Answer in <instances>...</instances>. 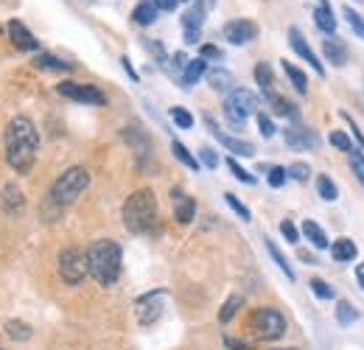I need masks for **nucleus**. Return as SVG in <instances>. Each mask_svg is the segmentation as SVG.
Listing matches in <instances>:
<instances>
[{
    "mask_svg": "<svg viewBox=\"0 0 364 350\" xmlns=\"http://www.w3.org/2000/svg\"><path fill=\"white\" fill-rule=\"evenodd\" d=\"M3 152H6V163L17 171V174H31L37 154H40V132L37 127L17 115L9 121L6 134H3Z\"/></svg>",
    "mask_w": 364,
    "mask_h": 350,
    "instance_id": "obj_1",
    "label": "nucleus"
},
{
    "mask_svg": "<svg viewBox=\"0 0 364 350\" xmlns=\"http://www.w3.org/2000/svg\"><path fill=\"white\" fill-rule=\"evenodd\" d=\"M87 269L95 277L98 286L109 289L118 283L121 277V261H124V253H121V244L118 241H109V238H98L87 247Z\"/></svg>",
    "mask_w": 364,
    "mask_h": 350,
    "instance_id": "obj_2",
    "label": "nucleus"
},
{
    "mask_svg": "<svg viewBox=\"0 0 364 350\" xmlns=\"http://www.w3.org/2000/svg\"><path fill=\"white\" fill-rule=\"evenodd\" d=\"M124 224L129 233H149L157 221V199H154V191L151 188H140L135 191L127 202H124Z\"/></svg>",
    "mask_w": 364,
    "mask_h": 350,
    "instance_id": "obj_3",
    "label": "nucleus"
},
{
    "mask_svg": "<svg viewBox=\"0 0 364 350\" xmlns=\"http://www.w3.org/2000/svg\"><path fill=\"white\" fill-rule=\"evenodd\" d=\"M87 185H90L87 169H85V166H70L68 171H62V176L53 182L48 199L56 202L59 208H68V205H73V202L87 191Z\"/></svg>",
    "mask_w": 364,
    "mask_h": 350,
    "instance_id": "obj_4",
    "label": "nucleus"
},
{
    "mask_svg": "<svg viewBox=\"0 0 364 350\" xmlns=\"http://www.w3.org/2000/svg\"><path fill=\"white\" fill-rule=\"evenodd\" d=\"M258 107H261V98L252 90L235 88L228 95V101H225V118L235 129H241L250 115H258Z\"/></svg>",
    "mask_w": 364,
    "mask_h": 350,
    "instance_id": "obj_5",
    "label": "nucleus"
},
{
    "mask_svg": "<svg viewBox=\"0 0 364 350\" xmlns=\"http://www.w3.org/2000/svg\"><path fill=\"white\" fill-rule=\"evenodd\" d=\"M250 331L261 342H274V339H280L286 334V317L280 311H274V308H258L250 317Z\"/></svg>",
    "mask_w": 364,
    "mask_h": 350,
    "instance_id": "obj_6",
    "label": "nucleus"
},
{
    "mask_svg": "<svg viewBox=\"0 0 364 350\" xmlns=\"http://www.w3.org/2000/svg\"><path fill=\"white\" fill-rule=\"evenodd\" d=\"M56 266H59V277H62L68 286H79V283L90 275V269H87V255H85L79 247L62 250Z\"/></svg>",
    "mask_w": 364,
    "mask_h": 350,
    "instance_id": "obj_7",
    "label": "nucleus"
},
{
    "mask_svg": "<svg viewBox=\"0 0 364 350\" xmlns=\"http://www.w3.org/2000/svg\"><path fill=\"white\" fill-rule=\"evenodd\" d=\"M166 292H149V295H143L140 300L135 303V314L137 319H140V325H154L160 317H163V311H166Z\"/></svg>",
    "mask_w": 364,
    "mask_h": 350,
    "instance_id": "obj_8",
    "label": "nucleus"
},
{
    "mask_svg": "<svg viewBox=\"0 0 364 350\" xmlns=\"http://www.w3.org/2000/svg\"><path fill=\"white\" fill-rule=\"evenodd\" d=\"M59 95L70 98V101H79V104H90V107H104L107 104V95L92 85H79V82H62L56 88Z\"/></svg>",
    "mask_w": 364,
    "mask_h": 350,
    "instance_id": "obj_9",
    "label": "nucleus"
},
{
    "mask_svg": "<svg viewBox=\"0 0 364 350\" xmlns=\"http://www.w3.org/2000/svg\"><path fill=\"white\" fill-rule=\"evenodd\" d=\"M283 140H286V146H289V149H294V152H309V149H317L319 146L317 132L309 129V127H300V124L286 127Z\"/></svg>",
    "mask_w": 364,
    "mask_h": 350,
    "instance_id": "obj_10",
    "label": "nucleus"
},
{
    "mask_svg": "<svg viewBox=\"0 0 364 350\" xmlns=\"http://www.w3.org/2000/svg\"><path fill=\"white\" fill-rule=\"evenodd\" d=\"M205 124H208V129H210V134L225 146V149H230V154H241V157H252L255 154V149H252V143H247V140H238V137H230L228 132H222L219 127H216V121L210 118V115H205Z\"/></svg>",
    "mask_w": 364,
    "mask_h": 350,
    "instance_id": "obj_11",
    "label": "nucleus"
},
{
    "mask_svg": "<svg viewBox=\"0 0 364 350\" xmlns=\"http://www.w3.org/2000/svg\"><path fill=\"white\" fill-rule=\"evenodd\" d=\"M222 34L230 45H247L258 37V26L252 20H230L222 28Z\"/></svg>",
    "mask_w": 364,
    "mask_h": 350,
    "instance_id": "obj_12",
    "label": "nucleus"
},
{
    "mask_svg": "<svg viewBox=\"0 0 364 350\" xmlns=\"http://www.w3.org/2000/svg\"><path fill=\"white\" fill-rule=\"evenodd\" d=\"M6 31H9V40H11V45H14L17 51H23V53H37V51H40L37 37H34L20 20H9Z\"/></svg>",
    "mask_w": 364,
    "mask_h": 350,
    "instance_id": "obj_13",
    "label": "nucleus"
},
{
    "mask_svg": "<svg viewBox=\"0 0 364 350\" xmlns=\"http://www.w3.org/2000/svg\"><path fill=\"white\" fill-rule=\"evenodd\" d=\"M289 45H291V51H294V53H297L300 59H306V62H309V65H311V68L317 70L319 76L325 73V68H322V62H319V59H317V53L311 51V45L306 43V37L300 34V28H289Z\"/></svg>",
    "mask_w": 364,
    "mask_h": 350,
    "instance_id": "obj_14",
    "label": "nucleus"
},
{
    "mask_svg": "<svg viewBox=\"0 0 364 350\" xmlns=\"http://www.w3.org/2000/svg\"><path fill=\"white\" fill-rule=\"evenodd\" d=\"M322 53H325V59H328L333 68H345V65H348V45L342 43L336 34L322 40Z\"/></svg>",
    "mask_w": 364,
    "mask_h": 350,
    "instance_id": "obj_15",
    "label": "nucleus"
},
{
    "mask_svg": "<svg viewBox=\"0 0 364 350\" xmlns=\"http://www.w3.org/2000/svg\"><path fill=\"white\" fill-rule=\"evenodd\" d=\"M171 202H174V216H177L180 224H191L196 219V202L191 196H185L180 188L171 191Z\"/></svg>",
    "mask_w": 364,
    "mask_h": 350,
    "instance_id": "obj_16",
    "label": "nucleus"
},
{
    "mask_svg": "<svg viewBox=\"0 0 364 350\" xmlns=\"http://www.w3.org/2000/svg\"><path fill=\"white\" fill-rule=\"evenodd\" d=\"M314 23H317V28L322 31V34H328V37L336 34V17H333L328 0H319V6L314 9Z\"/></svg>",
    "mask_w": 364,
    "mask_h": 350,
    "instance_id": "obj_17",
    "label": "nucleus"
},
{
    "mask_svg": "<svg viewBox=\"0 0 364 350\" xmlns=\"http://www.w3.org/2000/svg\"><path fill=\"white\" fill-rule=\"evenodd\" d=\"M356 255H359V247H356L350 238H336V241L331 244V258L336 263L356 261Z\"/></svg>",
    "mask_w": 364,
    "mask_h": 350,
    "instance_id": "obj_18",
    "label": "nucleus"
},
{
    "mask_svg": "<svg viewBox=\"0 0 364 350\" xmlns=\"http://www.w3.org/2000/svg\"><path fill=\"white\" fill-rule=\"evenodd\" d=\"M0 205H3V211L9 216H17L23 211V193H20V188L17 185H6L3 193H0Z\"/></svg>",
    "mask_w": 364,
    "mask_h": 350,
    "instance_id": "obj_19",
    "label": "nucleus"
},
{
    "mask_svg": "<svg viewBox=\"0 0 364 350\" xmlns=\"http://www.w3.org/2000/svg\"><path fill=\"white\" fill-rule=\"evenodd\" d=\"M208 85L216 92H232L235 90V76L225 68H216V70H208Z\"/></svg>",
    "mask_w": 364,
    "mask_h": 350,
    "instance_id": "obj_20",
    "label": "nucleus"
},
{
    "mask_svg": "<svg viewBox=\"0 0 364 350\" xmlns=\"http://www.w3.org/2000/svg\"><path fill=\"white\" fill-rule=\"evenodd\" d=\"M264 98L269 101V107H272V112H274V115H283V118H291V121H297V118H300V112H297V107H294L291 101H286L283 95H277L274 90H272V92H267Z\"/></svg>",
    "mask_w": 364,
    "mask_h": 350,
    "instance_id": "obj_21",
    "label": "nucleus"
},
{
    "mask_svg": "<svg viewBox=\"0 0 364 350\" xmlns=\"http://www.w3.org/2000/svg\"><path fill=\"white\" fill-rule=\"evenodd\" d=\"M205 73H208V62H205L202 56H199V59H191V62L185 65V70H182V85H185V88H193Z\"/></svg>",
    "mask_w": 364,
    "mask_h": 350,
    "instance_id": "obj_22",
    "label": "nucleus"
},
{
    "mask_svg": "<svg viewBox=\"0 0 364 350\" xmlns=\"http://www.w3.org/2000/svg\"><path fill=\"white\" fill-rule=\"evenodd\" d=\"M157 14H160V9L151 0H140L135 6V11H132V20H135L137 26H151L157 20Z\"/></svg>",
    "mask_w": 364,
    "mask_h": 350,
    "instance_id": "obj_23",
    "label": "nucleus"
},
{
    "mask_svg": "<svg viewBox=\"0 0 364 350\" xmlns=\"http://www.w3.org/2000/svg\"><path fill=\"white\" fill-rule=\"evenodd\" d=\"M34 65L43 68V70H59V73H70V70H73L70 62H65V59H59V56H53V53H37V56H34Z\"/></svg>",
    "mask_w": 364,
    "mask_h": 350,
    "instance_id": "obj_24",
    "label": "nucleus"
},
{
    "mask_svg": "<svg viewBox=\"0 0 364 350\" xmlns=\"http://www.w3.org/2000/svg\"><path fill=\"white\" fill-rule=\"evenodd\" d=\"M283 73L289 76L291 88L297 90L300 95H306V92H309V79H306V73H303L297 65H291V62H286V59H283Z\"/></svg>",
    "mask_w": 364,
    "mask_h": 350,
    "instance_id": "obj_25",
    "label": "nucleus"
},
{
    "mask_svg": "<svg viewBox=\"0 0 364 350\" xmlns=\"http://www.w3.org/2000/svg\"><path fill=\"white\" fill-rule=\"evenodd\" d=\"M303 235H306L317 250H325V247H328V235H325V230L319 227L317 221H311V219L303 221Z\"/></svg>",
    "mask_w": 364,
    "mask_h": 350,
    "instance_id": "obj_26",
    "label": "nucleus"
},
{
    "mask_svg": "<svg viewBox=\"0 0 364 350\" xmlns=\"http://www.w3.org/2000/svg\"><path fill=\"white\" fill-rule=\"evenodd\" d=\"M264 244H267V250H269V255H272V261L277 263V269L289 277V280H294V269H291V263L286 261V255L277 250V244H274L272 238H264Z\"/></svg>",
    "mask_w": 364,
    "mask_h": 350,
    "instance_id": "obj_27",
    "label": "nucleus"
},
{
    "mask_svg": "<svg viewBox=\"0 0 364 350\" xmlns=\"http://www.w3.org/2000/svg\"><path fill=\"white\" fill-rule=\"evenodd\" d=\"M255 82H258V88L264 90V95H267V92H272V90H274L272 68H269L267 62H258V65H255Z\"/></svg>",
    "mask_w": 364,
    "mask_h": 350,
    "instance_id": "obj_28",
    "label": "nucleus"
},
{
    "mask_svg": "<svg viewBox=\"0 0 364 350\" xmlns=\"http://www.w3.org/2000/svg\"><path fill=\"white\" fill-rule=\"evenodd\" d=\"M202 23H205V9H202V6H191V9L182 14V26L191 28V31H199Z\"/></svg>",
    "mask_w": 364,
    "mask_h": 350,
    "instance_id": "obj_29",
    "label": "nucleus"
},
{
    "mask_svg": "<svg viewBox=\"0 0 364 350\" xmlns=\"http://www.w3.org/2000/svg\"><path fill=\"white\" fill-rule=\"evenodd\" d=\"M6 334L14 339V342H26V339H31V328L26 325V322H20V319H9L6 322Z\"/></svg>",
    "mask_w": 364,
    "mask_h": 350,
    "instance_id": "obj_30",
    "label": "nucleus"
},
{
    "mask_svg": "<svg viewBox=\"0 0 364 350\" xmlns=\"http://www.w3.org/2000/svg\"><path fill=\"white\" fill-rule=\"evenodd\" d=\"M356 319H359V311L350 306L348 300H339L336 303V322L339 325H353Z\"/></svg>",
    "mask_w": 364,
    "mask_h": 350,
    "instance_id": "obj_31",
    "label": "nucleus"
},
{
    "mask_svg": "<svg viewBox=\"0 0 364 350\" xmlns=\"http://www.w3.org/2000/svg\"><path fill=\"white\" fill-rule=\"evenodd\" d=\"M171 152H174V157L180 160L182 166H188L191 171H199V160H196V157H193V154H191V152L182 146L180 140H174V143H171Z\"/></svg>",
    "mask_w": 364,
    "mask_h": 350,
    "instance_id": "obj_32",
    "label": "nucleus"
},
{
    "mask_svg": "<svg viewBox=\"0 0 364 350\" xmlns=\"http://www.w3.org/2000/svg\"><path fill=\"white\" fill-rule=\"evenodd\" d=\"M317 193L325 199V202H336V196H339V191H336V185H333V179L331 176H317Z\"/></svg>",
    "mask_w": 364,
    "mask_h": 350,
    "instance_id": "obj_33",
    "label": "nucleus"
},
{
    "mask_svg": "<svg viewBox=\"0 0 364 350\" xmlns=\"http://www.w3.org/2000/svg\"><path fill=\"white\" fill-rule=\"evenodd\" d=\"M241 306H244V300H241L238 295L228 297V303H225V306H222V311H219V322H222V325H228L230 319L238 314V308H241Z\"/></svg>",
    "mask_w": 364,
    "mask_h": 350,
    "instance_id": "obj_34",
    "label": "nucleus"
},
{
    "mask_svg": "<svg viewBox=\"0 0 364 350\" xmlns=\"http://www.w3.org/2000/svg\"><path fill=\"white\" fill-rule=\"evenodd\" d=\"M309 286H311V292L317 295L319 300H333V297H336L333 286H331V283H325L322 277H311V280H309Z\"/></svg>",
    "mask_w": 364,
    "mask_h": 350,
    "instance_id": "obj_35",
    "label": "nucleus"
},
{
    "mask_svg": "<svg viewBox=\"0 0 364 350\" xmlns=\"http://www.w3.org/2000/svg\"><path fill=\"white\" fill-rule=\"evenodd\" d=\"M342 14H345L348 26L353 28V34H356V37H362V40H364V20H362V14H359L356 9H350V6H345V9H342Z\"/></svg>",
    "mask_w": 364,
    "mask_h": 350,
    "instance_id": "obj_36",
    "label": "nucleus"
},
{
    "mask_svg": "<svg viewBox=\"0 0 364 350\" xmlns=\"http://www.w3.org/2000/svg\"><path fill=\"white\" fill-rule=\"evenodd\" d=\"M171 121H174L180 129H191V127H193V115H191L188 110H182V107H174V110H171Z\"/></svg>",
    "mask_w": 364,
    "mask_h": 350,
    "instance_id": "obj_37",
    "label": "nucleus"
},
{
    "mask_svg": "<svg viewBox=\"0 0 364 350\" xmlns=\"http://www.w3.org/2000/svg\"><path fill=\"white\" fill-rule=\"evenodd\" d=\"M225 202H228L230 208H232V211H235V213H238V216H241L244 221L252 219V216H250V208H247V205H244V202H241L235 193H225Z\"/></svg>",
    "mask_w": 364,
    "mask_h": 350,
    "instance_id": "obj_38",
    "label": "nucleus"
},
{
    "mask_svg": "<svg viewBox=\"0 0 364 350\" xmlns=\"http://www.w3.org/2000/svg\"><path fill=\"white\" fill-rule=\"evenodd\" d=\"M228 169L232 171V176H235V179H241L244 185H255V174H250L247 169H241V166H238V163H235L232 157L228 160Z\"/></svg>",
    "mask_w": 364,
    "mask_h": 350,
    "instance_id": "obj_39",
    "label": "nucleus"
},
{
    "mask_svg": "<svg viewBox=\"0 0 364 350\" xmlns=\"http://www.w3.org/2000/svg\"><path fill=\"white\" fill-rule=\"evenodd\" d=\"M331 146H336V149L345 152V154L353 152V143H350V137H348L345 132H331Z\"/></svg>",
    "mask_w": 364,
    "mask_h": 350,
    "instance_id": "obj_40",
    "label": "nucleus"
},
{
    "mask_svg": "<svg viewBox=\"0 0 364 350\" xmlns=\"http://www.w3.org/2000/svg\"><path fill=\"white\" fill-rule=\"evenodd\" d=\"M286 174L291 176V179H297V182H309L311 169H309L306 163H294V166H289V169H286Z\"/></svg>",
    "mask_w": 364,
    "mask_h": 350,
    "instance_id": "obj_41",
    "label": "nucleus"
},
{
    "mask_svg": "<svg viewBox=\"0 0 364 350\" xmlns=\"http://www.w3.org/2000/svg\"><path fill=\"white\" fill-rule=\"evenodd\" d=\"M280 233H283V238H286L289 244H297V241H300V230L294 227V221H289V219L280 221Z\"/></svg>",
    "mask_w": 364,
    "mask_h": 350,
    "instance_id": "obj_42",
    "label": "nucleus"
},
{
    "mask_svg": "<svg viewBox=\"0 0 364 350\" xmlns=\"http://www.w3.org/2000/svg\"><path fill=\"white\" fill-rule=\"evenodd\" d=\"M255 118H258V132H261L264 137H272L274 132H277V129H274V121H272V118H269V115H264V112H258Z\"/></svg>",
    "mask_w": 364,
    "mask_h": 350,
    "instance_id": "obj_43",
    "label": "nucleus"
},
{
    "mask_svg": "<svg viewBox=\"0 0 364 350\" xmlns=\"http://www.w3.org/2000/svg\"><path fill=\"white\" fill-rule=\"evenodd\" d=\"M350 169L359 176V182L364 185V154L362 152H350Z\"/></svg>",
    "mask_w": 364,
    "mask_h": 350,
    "instance_id": "obj_44",
    "label": "nucleus"
},
{
    "mask_svg": "<svg viewBox=\"0 0 364 350\" xmlns=\"http://www.w3.org/2000/svg\"><path fill=\"white\" fill-rule=\"evenodd\" d=\"M199 56L202 59H225V53H222V48L213 43H205L202 48H199Z\"/></svg>",
    "mask_w": 364,
    "mask_h": 350,
    "instance_id": "obj_45",
    "label": "nucleus"
},
{
    "mask_svg": "<svg viewBox=\"0 0 364 350\" xmlns=\"http://www.w3.org/2000/svg\"><path fill=\"white\" fill-rule=\"evenodd\" d=\"M286 179H289V174H286V169H283V166L269 169V185H272V188H280Z\"/></svg>",
    "mask_w": 364,
    "mask_h": 350,
    "instance_id": "obj_46",
    "label": "nucleus"
},
{
    "mask_svg": "<svg viewBox=\"0 0 364 350\" xmlns=\"http://www.w3.org/2000/svg\"><path fill=\"white\" fill-rule=\"evenodd\" d=\"M199 157H202V163H205L208 169H216V166H219V154H216L213 149H202Z\"/></svg>",
    "mask_w": 364,
    "mask_h": 350,
    "instance_id": "obj_47",
    "label": "nucleus"
},
{
    "mask_svg": "<svg viewBox=\"0 0 364 350\" xmlns=\"http://www.w3.org/2000/svg\"><path fill=\"white\" fill-rule=\"evenodd\" d=\"M146 48H149V51L157 56V62H160V65H166V62H168V56H166V48H163L160 43H146Z\"/></svg>",
    "mask_w": 364,
    "mask_h": 350,
    "instance_id": "obj_48",
    "label": "nucleus"
},
{
    "mask_svg": "<svg viewBox=\"0 0 364 350\" xmlns=\"http://www.w3.org/2000/svg\"><path fill=\"white\" fill-rule=\"evenodd\" d=\"M151 3H154V6L160 9V11H174V9L180 6L177 0H151Z\"/></svg>",
    "mask_w": 364,
    "mask_h": 350,
    "instance_id": "obj_49",
    "label": "nucleus"
},
{
    "mask_svg": "<svg viewBox=\"0 0 364 350\" xmlns=\"http://www.w3.org/2000/svg\"><path fill=\"white\" fill-rule=\"evenodd\" d=\"M171 65H174V70H185L188 56H185V53H174V56H171Z\"/></svg>",
    "mask_w": 364,
    "mask_h": 350,
    "instance_id": "obj_50",
    "label": "nucleus"
},
{
    "mask_svg": "<svg viewBox=\"0 0 364 350\" xmlns=\"http://www.w3.org/2000/svg\"><path fill=\"white\" fill-rule=\"evenodd\" d=\"M121 65H124V70L129 73V79L137 82V73H135V68H132V62H129V56H121Z\"/></svg>",
    "mask_w": 364,
    "mask_h": 350,
    "instance_id": "obj_51",
    "label": "nucleus"
},
{
    "mask_svg": "<svg viewBox=\"0 0 364 350\" xmlns=\"http://www.w3.org/2000/svg\"><path fill=\"white\" fill-rule=\"evenodd\" d=\"M185 43H188V45L199 43V31H191V28H185Z\"/></svg>",
    "mask_w": 364,
    "mask_h": 350,
    "instance_id": "obj_52",
    "label": "nucleus"
},
{
    "mask_svg": "<svg viewBox=\"0 0 364 350\" xmlns=\"http://www.w3.org/2000/svg\"><path fill=\"white\" fill-rule=\"evenodd\" d=\"M225 345H228V348H232V350H250L247 348V345H244V342H238V339H225Z\"/></svg>",
    "mask_w": 364,
    "mask_h": 350,
    "instance_id": "obj_53",
    "label": "nucleus"
},
{
    "mask_svg": "<svg viewBox=\"0 0 364 350\" xmlns=\"http://www.w3.org/2000/svg\"><path fill=\"white\" fill-rule=\"evenodd\" d=\"M356 280H359V286L364 289V263H359V266H356Z\"/></svg>",
    "mask_w": 364,
    "mask_h": 350,
    "instance_id": "obj_54",
    "label": "nucleus"
},
{
    "mask_svg": "<svg viewBox=\"0 0 364 350\" xmlns=\"http://www.w3.org/2000/svg\"><path fill=\"white\" fill-rule=\"evenodd\" d=\"M300 258H303L306 263H317V258H314V255H309V253H300Z\"/></svg>",
    "mask_w": 364,
    "mask_h": 350,
    "instance_id": "obj_55",
    "label": "nucleus"
},
{
    "mask_svg": "<svg viewBox=\"0 0 364 350\" xmlns=\"http://www.w3.org/2000/svg\"><path fill=\"white\" fill-rule=\"evenodd\" d=\"M283 350H297V348H283Z\"/></svg>",
    "mask_w": 364,
    "mask_h": 350,
    "instance_id": "obj_56",
    "label": "nucleus"
},
{
    "mask_svg": "<svg viewBox=\"0 0 364 350\" xmlns=\"http://www.w3.org/2000/svg\"><path fill=\"white\" fill-rule=\"evenodd\" d=\"M177 3H188V0H177Z\"/></svg>",
    "mask_w": 364,
    "mask_h": 350,
    "instance_id": "obj_57",
    "label": "nucleus"
}]
</instances>
